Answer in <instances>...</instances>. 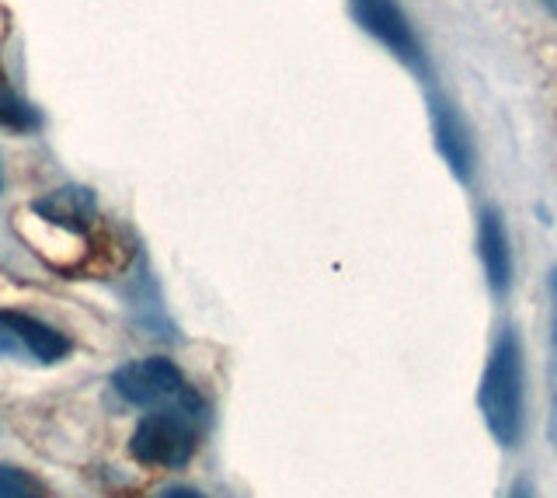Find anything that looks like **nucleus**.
<instances>
[{"label":"nucleus","mask_w":557,"mask_h":498,"mask_svg":"<svg viewBox=\"0 0 557 498\" xmlns=\"http://www.w3.org/2000/svg\"><path fill=\"white\" fill-rule=\"evenodd\" d=\"M0 126L17 129V133H28V129H39L42 119L35 112L28 101L17 98L8 84H0Z\"/></svg>","instance_id":"10"},{"label":"nucleus","mask_w":557,"mask_h":498,"mask_svg":"<svg viewBox=\"0 0 557 498\" xmlns=\"http://www.w3.org/2000/svg\"><path fill=\"white\" fill-rule=\"evenodd\" d=\"M112 387L122 401H129L136 408H164V404L199 398V394L188 387L182 370L164 356H150V359H139V363L119 366L112 376Z\"/></svg>","instance_id":"3"},{"label":"nucleus","mask_w":557,"mask_h":498,"mask_svg":"<svg viewBox=\"0 0 557 498\" xmlns=\"http://www.w3.org/2000/svg\"><path fill=\"white\" fill-rule=\"evenodd\" d=\"M432 126H435V144L446 164L453 167L457 178H470V167H474V147H470V133L463 126V119L453 112L449 101L432 98Z\"/></svg>","instance_id":"7"},{"label":"nucleus","mask_w":557,"mask_h":498,"mask_svg":"<svg viewBox=\"0 0 557 498\" xmlns=\"http://www.w3.org/2000/svg\"><path fill=\"white\" fill-rule=\"evenodd\" d=\"M478 404L495 443L516 450L527 433V359H522V341L512 328H505L495 341L481 376Z\"/></svg>","instance_id":"1"},{"label":"nucleus","mask_w":557,"mask_h":498,"mask_svg":"<svg viewBox=\"0 0 557 498\" xmlns=\"http://www.w3.org/2000/svg\"><path fill=\"white\" fill-rule=\"evenodd\" d=\"M544 4H547L550 11H557V0H544Z\"/></svg>","instance_id":"14"},{"label":"nucleus","mask_w":557,"mask_h":498,"mask_svg":"<svg viewBox=\"0 0 557 498\" xmlns=\"http://www.w3.org/2000/svg\"><path fill=\"white\" fill-rule=\"evenodd\" d=\"M348 4H352L359 25L370 32V36H376L391 53H397L411 66H422V49H418L414 32L394 0H348Z\"/></svg>","instance_id":"4"},{"label":"nucleus","mask_w":557,"mask_h":498,"mask_svg":"<svg viewBox=\"0 0 557 498\" xmlns=\"http://www.w3.org/2000/svg\"><path fill=\"white\" fill-rule=\"evenodd\" d=\"M32 213L52 223V227H63L70 234H84L98 220V199L91 188H84V185H63L57 192L35 199Z\"/></svg>","instance_id":"5"},{"label":"nucleus","mask_w":557,"mask_h":498,"mask_svg":"<svg viewBox=\"0 0 557 498\" xmlns=\"http://www.w3.org/2000/svg\"><path fill=\"white\" fill-rule=\"evenodd\" d=\"M0 324L8 328V335L14 338L17 352H28L35 363H60L63 356H70V338L49 324L35 321L32 314L22 311H0Z\"/></svg>","instance_id":"6"},{"label":"nucleus","mask_w":557,"mask_h":498,"mask_svg":"<svg viewBox=\"0 0 557 498\" xmlns=\"http://www.w3.org/2000/svg\"><path fill=\"white\" fill-rule=\"evenodd\" d=\"M0 498H46L42 481L25 468L0 463Z\"/></svg>","instance_id":"11"},{"label":"nucleus","mask_w":557,"mask_h":498,"mask_svg":"<svg viewBox=\"0 0 557 498\" xmlns=\"http://www.w3.org/2000/svg\"><path fill=\"white\" fill-rule=\"evenodd\" d=\"M161 498H206V495L196 491V488H188V485H171V488L161 491Z\"/></svg>","instance_id":"12"},{"label":"nucleus","mask_w":557,"mask_h":498,"mask_svg":"<svg viewBox=\"0 0 557 498\" xmlns=\"http://www.w3.org/2000/svg\"><path fill=\"white\" fill-rule=\"evenodd\" d=\"M202 436V401H178L164 408H150L139 419L129 439V453L144 468H171L178 471L196 457Z\"/></svg>","instance_id":"2"},{"label":"nucleus","mask_w":557,"mask_h":498,"mask_svg":"<svg viewBox=\"0 0 557 498\" xmlns=\"http://www.w3.org/2000/svg\"><path fill=\"white\" fill-rule=\"evenodd\" d=\"M547 387H550V419L547 439L557 453V269L550 272V356H547Z\"/></svg>","instance_id":"9"},{"label":"nucleus","mask_w":557,"mask_h":498,"mask_svg":"<svg viewBox=\"0 0 557 498\" xmlns=\"http://www.w3.org/2000/svg\"><path fill=\"white\" fill-rule=\"evenodd\" d=\"M509 498H533V485L527 477H519L516 485H512V491H509Z\"/></svg>","instance_id":"13"},{"label":"nucleus","mask_w":557,"mask_h":498,"mask_svg":"<svg viewBox=\"0 0 557 498\" xmlns=\"http://www.w3.org/2000/svg\"><path fill=\"white\" fill-rule=\"evenodd\" d=\"M478 245H481V262L487 272V283H492L495 294H505L512 283V251H509V234H505V223L495 210L481 213V231H478Z\"/></svg>","instance_id":"8"}]
</instances>
